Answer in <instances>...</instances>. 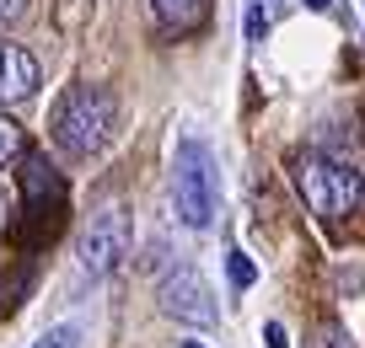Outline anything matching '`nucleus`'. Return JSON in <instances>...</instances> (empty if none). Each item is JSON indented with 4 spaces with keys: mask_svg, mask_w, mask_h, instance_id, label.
Returning <instances> with one entry per match:
<instances>
[{
    "mask_svg": "<svg viewBox=\"0 0 365 348\" xmlns=\"http://www.w3.org/2000/svg\"><path fill=\"white\" fill-rule=\"evenodd\" d=\"M113 129H118V97L108 86H91V80L70 86L65 97L54 102V118H48V135H54V145L65 150L70 161L97 156V150L113 139Z\"/></svg>",
    "mask_w": 365,
    "mask_h": 348,
    "instance_id": "1",
    "label": "nucleus"
},
{
    "mask_svg": "<svg viewBox=\"0 0 365 348\" xmlns=\"http://www.w3.org/2000/svg\"><path fill=\"white\" fill-rule=\"evenodd\" d=\"M290 177H296L307 209L317 214L322 225L349 220V214H360V204H365V177L354 167H344V161L322 156V150H301V156H290Z\"/></svg>",
    "mask_w": 365,
    "mask_h": 348,
    "instance_id": "2",
    "label": "nucleus"
},
{
    "mask_svg": "<svg viewBox=\"0 0 365 348\" xmlns=\"http://www.w3.org/2000/svg\"><path fill=\"white\" fill-rule=\"evenodd\" d=\"M172 209L188 231H210L220 214V172H215V150L199 135L178 139L172 156Z\"/></svg>",
    "mask_w": 365,
    "mask_h": 348,
    "instance_id": "3",
    "label": "nucleus"
},
{
    "mask_svg": "<svg viewBox=\"0 0 365 348\" xmlns=\"http://www.w3.org/2000/svg\"><path fill=\"white\" fill-rule=\"evenodd\" d=\"M22 161V214H27V247H43V241H54V231L65 225V177H59L54 167H48V156H38V150H27Z\"/></svg>",
    "mask_w": 365,
    "mask_h": 348,
    "instance_id": "4",
    "label": "nucleus"
},
{
    "mask_svg": "<svg viewBox=\"0 0 365 348\" xmlns=\"http://www.w3.org/2000/svg\"><path fill=\"white\" fill-rule=\"evenodd\" d=\"M124 258H129V209L113 199L81 231V268H86V279H108Z\"/></svg>",
    "mask_w": 365,
    "mask_h": 348,
    "instance_id": "5",
    "label": "nucleus"
},
{
    "mask_svg": "<svg viewBox=\"0 0 365 348\" xmlns=\"http://www.w3.org/2000/svg\"><path fill=\"white\" fill-rule=\"evenodd\" d=\"M156 300L172 322H188V327H215V295H210L205 273L194 263H172L156 284Z\"/></svg>",
    "mask_w": 365,
    "mask_h": 348,
    "instance_id": "6",
    "label": "nucleus"
},
{
    "mask_svg": "<svg viewBox=\"0 0 365 348\" xmlns=\"http://www.w3.org/2000/svg\"><path fill=\"white\" fill-rule=\"evenodd\" d=\"M38 80H43L38 59L27 54L22 43H6V38H0V107H6V102H27L38 91Z\"/></svg>",
    "mask_w": 365,
    "mask_h": 348,
    "instance_id": "7",
    "label": "nucleus"
},
{
    "mask_svg": "<svg viewBox=\"0 0 365 348\" xmlns=\"http://www.w3.org/2000/svg\"><path fill=\"white\" fill-rule=\"evenodd\" d=\"M156 27L167 38H182V33H199L210 22V0H145Z\"/></svg>",
    "mask_w": 365,
    "mask_h": 348,
    "instance_id": "8",
    "label": "nucleus"
},
{
    "mask_svg": "<svg viewBox=\"0 0 365 348\" xmlns=\"http://www.w3.org/2000/svg\"><path fill=\"white\" fill-rule=\"evenodd\" d=\"M22 150H27V135H22V124L0 112V167H6V161H16Z\"/></svg>",
    "mask_w": 365,
    "mask_h": 348,
    "instance_id": "9",
    "label": "nucleus"
},
{
    "mask_svg": "<svg viewBox=\"0 0 365 348\" xmlns=\"http://www.w3.org/2000/svg\"><path fill=\"white\" fill-rule=\"evenodd\" d=\"M226 273H231V290H252V279H258L247 252H226Z\"/></svg>",
    "mask_w": 365,
    "mask_h": 348,
    "instance_id": "10",
    "label": "nucleus"
},
{
    "mask_svg": "<svg viewBox=\"0 0 365 348\" xmlns=\"http://www.w3.org/2000/svg\"><path fill=\"white\" fill-rule=\"evenodd\" d=\"M33 348H81V332L76 327H54V332H43Z\"/></svg>",
    "mask_w": 365,
    "mask_h": 348,
    "instance_id": "11",
    "label": "nucleus"
},
{
    "mask_svg": "<svg viewBox=\"0 0 365 348\" xmlns=\"http://www.w3.org/2000/svg\"><path fill=\"white\" fill-rule=\"evenodd\" d=\"M27 16V0H0V33H6V27H16Z\"/></svg>",
    "mask_w": 365,
    "mask_h": 348,
    "instance_id": "12",
    "label": "nucleus"
},
{
    "mask_svg": "<svg viewBox=\"0 0 365 348\" xmlns=\"http://www.w3.org/2000/svg\"><path fill=\"white\" fill-rule=\"evenodd\" d=\"M263 33H269V16H263L258 6H247V38H252V43H263Z\"/></svg>",
    "mask_w": 365,
    "mask_h": 348,
    "instance_id": "13",
    "label": "nucleus"
},
{
    "mask_svg": "<svg viewBox=\"0 0 365 348\" xmlns=\"http://www.w3.org/2000/svg\"><path fill=\"white\" fill-rule=\"evenodd\" d=\"M263 337H269V348H290V343H285V327H279V322L263 327Z\"/></svg>",
    "mask_w": 365,
    "mask_h": 348,
    "instance_id": "14",
    "label": "nucleus"
},
{
    "mask_svg": "<svg viewBox=\"0 0 365 348\" xmlns=\"http://www.w3.org/2000/svg\"><path fill=\"white\" fill-rule=\"evenodd\" d=\"M307 6L312 11H333V0H307Z\"/></svg>",
    "mask_w": 365,
    "mask_h": 348,
    "instance_id": "15",
    "label": "nucleus"
},
{
    "mask_svg": "<svg viewBox=\"0 0 365 348\" xmlns=\"http://www.w3.org/2000/svg\"><path fill=\"white\" fill-rule=\"evenodd\" d=\"M178 348H205V343H178Z\"/></svg>",
    "mask_w": 365,
    "mask_h": 348,
    "instance_id": "16",
    "label": "nucleus"
}]
</instances>
